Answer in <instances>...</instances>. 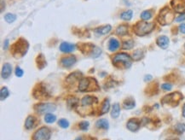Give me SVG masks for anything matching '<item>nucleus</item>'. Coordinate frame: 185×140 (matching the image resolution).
<instances>
[{"instance_id":"obj_34","label":"nucleus","mask_w":185,"mask_h":140,"mask_svg":"<svg viewBox=\"0 0 185 140\" xmlns=\"http://www.w3.org/2000/svg\"><path fill=\"white\" fill-rule=\"evenodd\" d=\"M134 46V41L133 40H127V41H124L123 43V45H122V49H124V50H131L132 49Z\"/></svg>"},{"instance_id":"obj_26","label":"nucleus","mask_w":185,"mask_h":140,"mask_svg":"<svg viewBox=\"0 0 185 140\" xmlns=\"http://www.w3.org/2000/svg\"><path fill=\"white\" fill-rule=\"evenodd\" d=\"M110 108V102H109V99L105 98L103 100V102L102 103V109L100 112V115H104L106 113H108Z\"/></svg>"},{"instance_id":"obj_7","label":"nucleus","mask_w":185,"mask_h":140,"mask_svg":"<svg viewBox=\"0 0 185 140\" xmlns=\"http://www.w3.org/2000/svg\"><path fill=\"white\" fill-rule=\"evenodd\" d=\"M82 53L85 55H90L92 58H97L99 55L102 53V50L100 48L96 47V45L90 44V43H84L78 45Z\"/></svg>"},{"instance_id":"obj_41","label":"nucleus","mask_w":185,"mask_h":140,"mask_svg":"<svg viewBox=\"0 0 185 140\" xmlns=\"http://www.w3.org/2000/svg\"><path fill=\"white\" fill-rule=\"evenodd\" d=\"M185 20V14H183L180 16H178V18H176V22H183V21H184Z\"/></svg>"},{"instance_id":"obj_4","label":"nucleus","mask_w":185,"mask_h":140,"mask_svg":"<svg viewBox=\"0 0 185 140\" xmlns=\"http://www.w3.org/2000/svg\"><path fill=\"white\" fill-rule=\"evenodd\" d=\"M183 99V95L180 92H174L166 95L164 98H161L160 102L162 104H167L172 107H177L178 106L180 102Z\"/></svg>"},{"instance_id":"obj_37","label":"nucleus","mask_w":185,"mask_h":140,"mask_svg":"<svg viewBox=\"0 0 185 140\" xmlns=\"http://www.w3.org/2000/svg\"><path fill=\"white\" fill-rule=\"evenodd\" d=\"M89 122L88 121H81L80 124H79V128L80 130L82 131H86L89 128Z\"/></svg>"},{"instance_id":"obj_33","label":"nucleus","mask_w":185,"mask_h":140,"mask_svg":"<svg viewBox=\"0 0 185 140\" xmlns=\"http://www.w3.org/2000/svg\"><path fill=\"white\" fill-rule=\"evenodd\" d=\"M153 16V12H152V10H145L144 12H142L141 14V18L144 21H148V20H149L151 17Z\"/></svg>"},{"instance_id":"obj_23","label":"nucleus","mask_w":185,"mask_h":140,"mask_svg":"<svg viewBox=\"0 0 185 140\" xmlns=\"http://www.w3.org/2000/svg\"><path fill=\"white\" fill-rule=\"evenodd\" d=\"M119 47V42L116 38H111L109 42V50L110 51H117Z\"/></svg>"},{"instance_id":"obj_18","label":"nucleus","mask_w":185,"mask_h":140,"mask_svg":"<svg viewBox=\"0 0 185 140\" xmlns=\"http://www.w3.org/2000/svg\"><path fill=\"white\" fill-rule=\"evenodd\" d=\"M76 48V45L74 44H70V43H67V42H62L61 45H60V51L65 53H69L74 51Z\"/></svg>"},{"instance_id":"obj_47","label":"nucleus","mask_w":185,"mask_h":140,"mask_svg":"<svg viewBox=\"0 0 185 140\" xmlns=\"http://www.w3.org/2000/svg\"><path fill=\"white\" fill-rule=\"evenodd\" d=\"M85 140H97L96 138H92V137H88Z\"/></svg>"},{"instance_id":"obj_5","label":"nucleus","mask_w":185,"mask_h":140,"mask_svg":"<svg viewBox=\"0 0 185 140\" xmlns=\"http://www.w3.org/2000/svg\"><path fill=\"white\" fill-rule=\"evenodd\" d=\"M174 20V13L168 7H164L161 9L157 16V21L160 25L166 26L173 22Z\"/></svg>"},{"instance_id":"obj_31","label":"nucleus","mask_w":185,"mask_h":140,"mask_svg":"<svg viewBox=\"0 0 185 140\" xmlns=\"http://www.w3.org/2000/svg\"><path fill=\"white\" fill-rule=\"evenodd\" d=\"M56 121V115H52L51 113H48V114H46V115H45V121L46 122V123L51 124V123H54Z\"/></svg>"},{"instance_id":"obj_1","label":"nucleus","mask_w":185,"mask_h":140,"mask_svg":"<svg viewBox=\"0 0 185 140\" xmlns=\"http://www.w3.org/2000/svg\"><path fill=\"white\" fill-rule=\"evenodd\" d=\"M29 44L25 38H20L17 41L11 46V53L16 58L24 57L28 51Z\"/></svg>"},{"instance_id":"obj_35","label":"nucleus","mask_w":185,"mask_h":140,"mask_svg":"<svg viewBox=\"0 0 185 140\" xmlns=\"http://www.w3.org/2000/svg\"><path fill=\"white\" fill-rule=\"evenodd\" d=\"M4 20H5L8 23H12L16 20V16L15 14L8 13V14H6V15L4 16Z\"/></svg>"},{"instance_id":"obj_21","label":"nucleus","mask_w":185,"mask_h":140,"mask_svg":"<svg viewBox=\"0 0 185 140\" xmlns=\"http://www.w3.org/2000/svg\"><path fill=\"white\" fill-rule=\"evenodd\" d=\"M112 27L110 25H105V26H102L100 28H97L94 30V32H96V34L98 35H105L107 33H109L110 31H111Z\"/></svg>"},{"instance_id":"obj_11","label":"nucleus","mask_w":185,"mask_h":140,"mask_svg":"<svg viewBox=\"0 0 185 140\" xmlns=\"http://www.w3.org/2000/svg\"><path fill=\"white\" fill-rule=\"evenodd\" d=\"M142 126V122H141V119L138 118H131L130 120H128L127 123H126V128L128 130L131 131L132 132H136L139 130Z\"/></svg>"},{"instance_id":"obj_16","label":"nucleus","mask_w":185,"mask_h":140,"mask_svg":"<svg viewBox=\"0 0 185 140\" xmlns=\"http://www.w3.org/2000/svg\"><path fill=\"white\" fill-rule=\"evenodd\" d=\"M38 120L37 118L34 117L33 115H29L28 117L26 119L25 121V128L27 130H31L32 128H34L37 126Z\"/></svg>"},{"instance_id":"obj_24","label":"nucleus","mask_w":185,"mask_h":140,"mask_svg":"<svg viewBox=\"0 0 185 140\" xmlns=\"http://www.w3.org/2000/svg\"><path fill=\"white\" fill-rule=\"evenodd\" d=\"M96 127L97 128H100V129L107 130L109 128V121H107L106 119H100L96 122Z\"/></svg>"},{"instance_id":"obj_3","label":"nucleus","mask_w":185,"mask_h":140,"mask_svg":"<svg viewBox=\"0 0 185 140\" xmlns=\"http://www.w3.org/2000/svg\"><path fill=\"white\" fill-rule=\"evenodd\" d=\"M154 23L146 22H137L133 26V32L136 35L139 37H143L145 35L148 34L152 32L154 28Z\"/></svg>"},{"instance_id":"obj_13","label":"nucleus","mask_w":185,"mask_h":140,"mask_svg":"<svg viewBox=\"0 0 185 140\" xmlns=\"http://www.w3.org/2000/svg\"><path fill=\"white\" fill-rule=\"evenodd\" d=\"M144 92L148 97H153V96L156 95L159 92V86H158V83H151L148 86L145 88Z\"/></svg>"},{"instance_id":"obj_17","label":"nucleus","mask_w":185,"mask_h":140,"mask_svg":"<svg viewBox=\"0 0 185 140\" xmlns=\"http://www.w3.org/2000/svg\"><path fill=\"white\" fill-rule=\"evenodd\" d=\"M12 73V66L10 63L3 64V68H2V71H1V76L3 79H8L10 76V74Z\"/></svg>"},{"instance_id":"obj_45","label":"nucleus","mask_w":185,"mask_h":140,"mask_svg":"<svg viewBox=\"0 0 185 140\" xmlns=\"http://www.w3.org/2000/svg\"><path fill=\"white\" fill-rule=\"evenodd\" d=\"M152 80V76H151V75H146L145 78H144V80H145V81H148V80Z\"/></svg>"},{"instance_id":"obj_22","label":"nucleus","mask_w":185,"mask_h":140,"mask_svg":"<svg viewBox=\"0 0 185 140\" xmlns=\"http://www.w3.org/2000/svg\"><path fill=\"white\" fill-rule=\"evenodd\" d=\"M36 62H37V67L39 69H43L46 66V60L43 54H39L36 58Z\"/></svg>"},{"instance_id":"obj_32","label":"nucleus","mask_w":185,"mask_h":140,"mask_svg":"<svg viewBox=\"0 0 185 140\" xmlns=\"http://www.w3.org/2000/svg\"><path fill=\"white\" fill-rule=\"evenodd\" d=\"M9 96H10L9 89L7 87H2V89L0 91V98H1V100L3 101L4 99H6Z\"/></svg>"},{"instance_id":"obj_40","label":"nucleus","mask_w":185,"mask_h":140,"mask_svg":"<svg viewBox=\"0 0 185 140\" xmlns=\"http://www.w3.org/2000/svg\"><path fill=\"white\" fill-rule=\"evenodd\" d=\"M23 73H24V72H23V70L21 68L16 67V76L21 78V77L23 76Z\"/></svg>"},{"instance_id":"obj_29","label":"nucleus","mask_w":185,"mask_h":140,"mask_svg":"<svg viewBox=\"0 0 185 140\" xmlns=\"http://www.w3.org/2000/svg\"><path fill=\"white\" fill-rule=\"evenodd\" d=\"M144 51H142L141 49H138L137 51H135L132 54V59L134 61H139L141 60L142 58H144Z\"/></svg>"},{"instance_id":"obj_50","label":"nucleus","mask_w":185,"mask_h":140,"mask_svg":"<svg viewBox=\"0 0 185 140\" xmlns=\"http://www.w3.org/2000/svg\"><path fill=\"white\" fill-rule=\"evenodd\" d=\"M105 140H107V139H105Z\"/></svg>"},{"instance_id":"obj_8","label":"nucleus","mask_w":185,"mask_h":140,"mask_svg":"<svg viewBox=\"0 0 185 140\" xmlns=\"http://www.w3.org/2000/svg\"><path fill=\"white\" fill-rule=\"evenodd\" d=\"M51 132L48 128L42 127L32 135V140H49L51 138Z\"/></svg>"},{"instance_id":"obj_15","label":"nucleus","mask_w":185,"mask_h":140,"mask_svg":"<svg viewBox=\"0 0 185 140\" xmlns=\"http://www.w3.org/2000/svg\"><path fill=\"white\" fill-rule=\"evenodd\" d=\"M169 38L166 37V36H160L158 37L156 39V44L160 48L163 49V50H166L169 46Z\"/></svg>"},{"instance_id":"obj_2","label":"nucleus","mask_w":185,"mask_h":140,"mask_svg":"<svg viewBox=\"0 0 185 140\" xmlns=\"http://www.w3.org/2000/svg\"><path fill=\"white\" fill-rule=\"evenodd\" d=\"M79 90L80 92H97L100 90V86L96 79L91 77L82 78L79 84Z\"/></svg>"},{"instance_id":"obj_39","label":"nucleus","mask_w":185,"mask_h":140,"mask_svg":"<svg viewBox=\"0 0 185 140\" xmlns=\"http://www.w3.org/2000/svg\"><path fill=\"white\" fill-rule=\"evenodd\" d=\"M173 88V85L170 83H164L161 85V89L164 91H171Z\"/></svg>"},{"instance_id":"obj_43","label":"nucleus","mask_w":185,"mask_h":140,"mask_svg":"<svg viewBox=\"0 0 185 140\" xmlns=\"http://www.w3.org/2000/svg\"><path fill=\"white\" fill-rule=\"evenodd\" d=\"M8 45H9V40H8V39H6V40H5V42H4L3 49H4V50H6L7 48H8Z\"/></svg>"},{"instance_id":"obj_49","label":"nucleus","mask_w":185,"mask_h":140,"mask_svg":"<svg viewBox=\"0 0 185 140\" xmlns=\"http://www.w3.org/2000/svg\"><path fill=\"white\" fill-rule=\"evenodd\" d=\"M184 47H185V45H184Z\"/></svg>"},{"instance_id":"obj_46","label":"nucleus","mask_w":185,"mask_h":140,"mask_svg":"<svg viewBox=\"0 0 185 140\" xmlns=\"http://www.w3.org/2000/svg\"><path fill=\"white\" fill-rule=\"evenodd\" d=\"M166 140H180L178 138H166Z\"/></svg>"},{"instance_id":"obj_36","label":"nucleus","mask_w":185,"mask_h":140,"mask_svg":"<svg viewBox=\"0 0 185 140\" xmlns=\"http://www.w3.org/2000/svg\"><path fill=\"white\" fill-rule=\"evenodd\" d=\"M58 125L61 128H67L69 127V122L66 119H61V120H59V121H58Z\"/></svg>"},{"instance_id":"obj_9","label":"nucleus","mask_w":185,"mask_h":140,"mask_svg":"<svg viewBox=\"0 0 185 140\" xmlns=\"http://www.w3.org/2000/svg\"><path fill=\"white\" fill-rule=\"evenodd\" d=\"M33 97L37 99H48L50 98V94L46 90L45 86L42 85V83L38 84L33 89Z\"/></svg>"},{"instance_id":"obj_14","label":"nucleus","mask_w":185,"mask_h":140,"mask_svg":"<svg viewBox=\"0 0 185 140\" xmlns=\"http://www.w3.org/2000/svg\"><path fill=\"white\" fill-rule=\"evenodd\" d=\"M77 62V58L75 56H68V57H64L60 61V63L62 67L69 68L73 66Z\"/></svg>"},{"instance_id":"obj_20","label":"nucleus","mask_w":185,"mask_h":140,"mask_svg":"<svg viewBox=\"0 0 185 140\" xmlns=\"http://www.w3.org/2000/svg\"><path fill=\"white\" fill-rule=\"evenodd\" d=\"M122 105H123V108L124 109H132L136 106V101H135L133 98L129 97V98H126L123 101Z\"/></svg>"},{"instance_id":"obj_10","label":"nucleus","mask_w":185,"mask_h":140,"mask_svg":"<svg viewBox=\"0 0 185 140\" xmlns=\"http://www.w3.org/2000/svg\"><path fill=\"white\" fill-rule=\"evenodd\" d=\"M33 108L39 114H48L55 111L56 109V106L53 103H37L33 106Z\"/></svg>"},{"instance_id":"obj_28","label":"nucleus","mask_w":185,"mask_h":140,"mask_svg":"<svg viewBox=\"0 0 185 140\" xmlns=\"http://www.w3.org/2000/svg\"><path fill=\"white\" fill-rule=\"evenodd\" d=\"M174 132L177 134H183L185 132V124L184 123H178L173 128Z\"/></svg>"},{"instance_id":"obj_30","label":"nucleus","mask_w":185,"mask_h":140,"mask_svg":"<svg viewBox=\"0 0 185 140\" xmlns=\"http://www.w3.org/2000/svg\"><path fill=\"white\" fill-rule=\"evenodd\" d=\"M132 15H133L132 10H126V11H124L120 15V18L122 20H124V21H130L132 18Z\"/></svg>"},{"instance_id":"obj_25","label":"nucleus","mask_w":185,"mask_h":140,"mask_svg":"<svg viewBox=\"0 0 185 140\" xmlns=\"http://www.w3.org/2000/svg\"><path fill=\"white\" fill-rule=\"evenodd\" d=\"M120 115V106L118 102H116L113 105V108H112L111 111V116L113 118H118Z\"/></svg>"},{"instance_id":"obj_6","label":"nucleus","mask_w":185,"mask_h":140,"mask_svg":"<svg viewBox=\"0 0 185 140\" xmlns=\"http://www.w3.org/2000/svg\"><path fill=\"white\" fill-rule=\"evenodd\" d=\"M113 63L119 68H129L131 66V58L126 53H119L114 56Z\"/></svg>"},{"instance_id":"obj_12","label":"nucleus","mask_w":185,"mask_h":140,"mask_svg":"<svg viewBox=\"0 0 185 140\" xmlns=\"http://www.w3.org/2000/svg\"><path fill=\"white\" fill-rule=\"evenodd\" d=\"M171 5L174 11L178 13L185 12V0H172Z\"/></svg>"},{"instance_id":"obj_38","label":"nucleus","mask_w":185,"mask_h":140,"mask_svg":"<svg viewBox=\"0 0 185 140\" xmlns=\"http://www.w3.org/2000/svg\"><path fill=\"white\" fill-rule=\"evenodd\" d=\"M78 102H79L78 99L75 98H71L70 100H68L67 103H68V106H71L72 108H74L77 105V103H78Z\"/></svg>"},{"instance_id":"obj_19","label":"nucleus","mask_w":185,"mask_h":140,"mask_svg":"<svg viewBox=\"0 0 185 140\" xmlns=\"http://www.w3.org/2000/svg\"><path fill=\"white\" fill-rule=\"evenodd\" d=\"M97 102H98V100L96 97L85 96L81 100V104H82V106H89V105H92L94 103H97Z\"/></svg>"},{"instance_id":"obj_48","label":"nucleus","mask_w":185,"mask_h":140,"mask_svg":"<svg viewBox=\"0 0 185 140\" xmlns=\"http://www.w3.org/2000/svg\"><path fill=\"white\" fill-rule=\"evenodd\" d=\"M75 140H82V139H81V138H77V139H75Z\"/></svg>"},{"instance_id":"obj_44","label":"nucleus","mask_w":185,"mask_h":140,"mask_svg":"<svg viewBox=\"0 0 185 140\" xmlns=\"http://www.w3.org/2000/svg\"><path fill=\"white\" fill-rule=\"evenodd\" d=\"M182 115L185 118V102L183 105V108H182Z\"/></svg>"},{"instance_id":"obj_27","label":"nucleus","mask_w":185,"mask_h":140,"mask_svg":"<svg viewBox=\"0 0 185 140\" xmlns=\"http://www.w3.org/2000/svg\"><path fill=\"white\" fill-rule=\"evenodd\" d=\"M128 33V26L127 25H120L116 29V34L119 36H124Z\"/></svg>"},{"instance_id":"obj_42","label":"nucleus","mask_w":185,"mask_h":140,"mask_svg":"<svg viewBox=\"0 0 185 140\" xmlns=\"http://www.w3.org/2000/svg\"><path fill=\"white\" fill-rule=\"evenodd\" d=\"M179 30H180V32H182V33H185V23H183V24L180 25Z\"/></svg>"}]
</instances>
